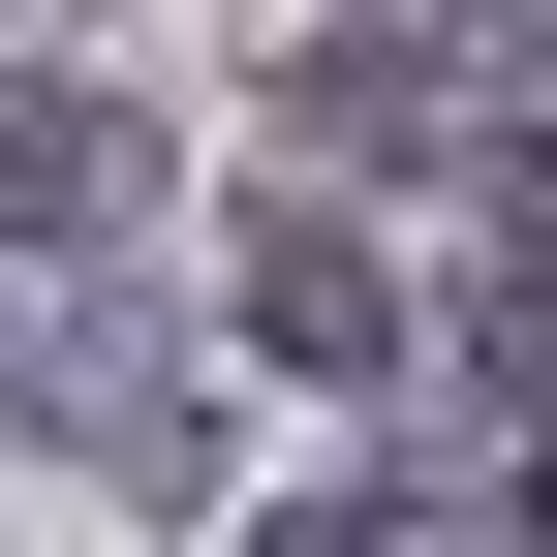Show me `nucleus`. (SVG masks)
Instances as JSON below:
<instances>
[{"label":"nucleus","mask_w":557,"mask_h":557,"mask_svg":"<svg viewBox=\"0 0 557 557\" xmlns=\"http://www.w3.org/2000/svg\"><path fill=\"white\" fill-rule=\"evenodd\" d=\"M465 32H557V0H465Z\"/></svg>","instance_id":"3"},{"label":"nucleus","mask_w":557,"mask_h":557,"mask_svg":"<svg viewBox=\"0 0 557 557\" xmlns=\"http://www.w3.org/2000/svg\"><path fill=\"white\" fill-rule=\"evenodd\" d=\"M0 248H124V124L94 94H0Z\"/></svg>","instance_id":"1"},{"label":"nucleus","mask_w":557,"mask_h":557,"mask_svg":"<svg viewBox=\"0 0 557 557\" xmlns=\"http://www.w3.org/2000/svg\"><path fill=\"white\" fill-rule=\"evenodd\" d=\"M248 341H310V372H372V341H403V278L341 248V218H278V248H248Z\"/></svg>","instance_id":"2"}]
</instances>
